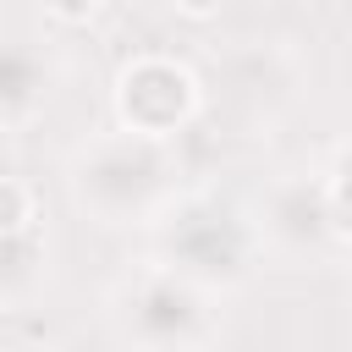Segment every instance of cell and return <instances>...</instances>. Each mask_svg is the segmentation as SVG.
<instances>
[{
  "label": "cell",
  "instance_id": "cell-1",
  "mask_svg": "<svg viewBox=\"0 0 352 352\" xmlns=\"http://www.w3.org/2000/svg\"><path fill=\"white\" fill-rule=\"evenodd\" d=\"M116 110L132 132L143 138H170L192 110H198V82L187 66L165 60V55H143L121 72L116 82Z\"/></svg>",
  "mask_w": 352,
  "mask_h": 352
},
{
  "label": "cell",
  "instance_id": "cell-4",
  "mask_svg": "<svg viewBox=\"0 0 352 352\" xmlns=\"http://www.w3.org/2000/svg\"><path fill=\"white\" fill-rule=\"evenodd\" d=\"M170 6H176L187 22H209V16H220V6H226V0H170Z\"/></svg>",
  "mask_w": 352,
  "mask_h": 352
},
{
  "label": "cell",
  "instance_id": "cell-3",
  "mask_svg": "<svg viewBox=\"0 0 352 352\" xmlns=\"http://www.w3.org/2000/svg\"><path fill=\"white\" fill-rule=\"evenodd\" d=\"M44 6H50V16H55V22H72V28H77V22H88V16L99 11V0H44Z\"/></svg>",
  "mask_w": 352,
  "mask_h": 352
},
{
  "label": "cell",
  "instance_id": "cell-2",
  "mask_svg": "<svg viewBox=\"0 0 352 352\" xmlns=\"http://www.w3.org/2000/svg\"><path fill=\"white\" fill-rule=\"evenodd\" d=\"M33 226V187L16 176H0V236H16Z\"/></svg>",
  "mask_w": 352,
  "mask_h": 352
}]
</instances>
